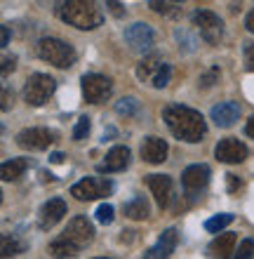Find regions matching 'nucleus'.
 Here are the masks:
<instances>
[{"mask_svg": "<svg viewBox=\"0 0 254 259\" xmlns=\"http://www.w3.org/2000/svg\"><path fill=\"white\" fill-rule=\"evenodd\" d=\"M245 26H247L249 33H254V10L247 14V19H245Z\"/></svg>", "mask_w": 254, "mask_h": 259, "instance_id": "58836bf2", "label": "nucleus"}, {"mask_svg": "<svg viewBox=\"0 0 254 259\" xmlns=\"http://www.w3.org/2000/svg\"><path fill=\"white\" fill-rule=\"evenodd\" d=\"M14 64H17L14 57H3V78H7L10 71H14Z\"/></svg>", "mask_w": 254, "mask_h": 259, "instance_id": "c9c22d12", "label": "nucleus"}, {"mask_svg": "<svg viewBox=\"0 0 254 259\" xmlns=\"http://www.w3.org/2000/svg\"><path fill=\"white\" fill-rule=\"evenodd\" d=\"M170 78H172V66H170V64H163V68L156 73V78H153L151 85H153V88H158V90H163V88H167Z\"/></svg>", "mask_w": 254, "mask_h": 259, "instance_id": "bb28decb", "label": "nucleus"}, {"mask_svg": "<svg viewBox=\"0 0 254 259\" xmlns=\"http://www.w3.org/2000/svg\"><path fill=\"white\" fill-rule=\"evenodd\" d=\"M174 35H177V40H179V50L184 48L186 52H193V50H195V40L186 33L184 28H177V31H174Z\"/></svg>", "mask_w": 254, "mask_h": 259, "instance_id": "c756f323", "label": "nucleus"}, {"mask_svg": "<svg viewBox=\"0 0 254 259\" xmlns=\"http://www.w3.org/2000/svg\"><path fill=\"white\" fill-rule=\"evenodd\" d=\"M174 3H179V0H174Z\"/></svg>", "mask_w": 254, "mask_h": 259, "instance_id": "c03bdc74", "label": "nucleus"}, {"mask_svg": "<svg viewBox=\"0 0 254 259\" xmlns=\"http://www.w3.org/2000/svg\"><path fill=\"white\" fill-rule=\"evenodd\" d=\"M242 62H245V71H254V42L247 40L242 45Z\"/></svg>", "mask_w": 254, "mask_h": 259, "instance_id": "7c9ffc66", "label": "nucleus"}, {"mask_svg": "<svg viewBox=\"0 0 254 259\" xmlns=\"http://www.w3.org/2000/svg\"><path fill=\"white\" fill-rule=\"evenodd\" d=\"M106 7H109V12L116 17V19H120V17H125V10L123 5L118 3V0H106Z\"/></svg>", "mask_w": 254, "mask_h": 259, "instance_id": "f704fd0d", "label": "nucleus"}, {"mask_svg": "<svg viewBox=\"0 0 254 259\" xmlns=\"http://www.w3.org/2000/svg\"><path fill=\"white\" fill-rule=\"evenodd\" d=\"M235 233H219L217 238L210 243V247H207V252H210V257H221L226 259L233 254V247H235Z\"/></svg>", "mask_w": 254, "mask_h": 259, "instance_id": "6ab92c4d", "label": "nucleus"}, {"mask_svg": "<svg viewBox=\"0 0 254 259\" xmlns=\"http://www.w3.org/2000/svg\"><path fill=\"white\" fill-rule=\"evenodd\" d=\"M38 57L57 68H71L76 64V50L59 38H42L38 42Z\"/></svg>", "mask_w": 254, "mask_h": 259, "instance_id": "7ed1b4c3", "label": "nucleus"}, {"mask_svg": "<svg viewBox=\"0 0 254 259\" xmlns=\"http://www.w3.org/2000/svg\"><path fill=\"white\" fill-rule=\"evenodd\" d=\"M78 252H80V247H76L66 238H57L49 243V254L52 257H76Z\"/></svg>", "mask_w": 254, "mask_h": 259, "instance_id": "5701e85b", "label": "nucleus"}, {"mask_svg": "<svg viewBox=\"0 0 254 259\" xmlns=\"http://www.w3.org/2000/svg\"><path fill=\"white\" fill-rule=\"evenodd\" d=\"M10 45V28L3 26V48H7Z\"/></svg>", "mask_w": 254, "mask_h": 259, "instance_id": "a19ab883", "label": "nucleus"}, {"mask_svg": "<svg viewBox=\"0 0 254 259\" xmlns=\"http://www.w3.org/2000/svg\"><path fill=\"white\" fill-rule=\"evenodd\" d=\"M177 243H179V233L177 229H167V231H163V236L158 238V243L148 250V252H144L146 259H156V257H170L174 250H177Z\"/></svg>", "mask_w": 254, "mask_h": 259, "instance_id": "a211bd4d", "label": "nucleus"}, {"mask_svg": "<svg viewBox=\"0 0 254 259\" xmlns=\"http://www.w3.org/2000/svg\"><path fill=\"white\" fill-rule=\"evenodd\" d=\"M214 156L217 160L221 163H228V165H235V163H242L245 158H247V146L233 137H228V139H221L217 146H214Z\"/></svg>", "mask_w": 254, "mask_h": 259, "instance_id": "f8f14e48", "label": "nucleus"}, {"mask_svg": "<svg viewBox=\"0 0 254 259\" xmlns=\"http://www.w3.org/2000/svg\"><path fill=\"white\" fill-rule=\"evenodd\" d=\"M55 90H57V80L52 75L33 73L24 85V102L28 106H42L49 97L55 95Z\"/></svg>", "mask_w": 254, "mask_h": 259, "instance_id": "20e7f679", "label": "nucleus"}, {"mask_svg": "<svg viewBox=\"0 0 254 259\" xmlns=\"http://www.w3.org/2000/svg\"><path fill=\"white\" fill-rule=\"evenodd\" d=\"M116 111L120 113V116H139V102L134 99V97H125V99H120V102L116 104Z\"/></svg>", "mask_w": 254, "mask_h": 259, "instance_id": "b1692460", "label": "nucleus"}, {"mask_svg": "<svg viewBox=\"0 0 254 259\" xmlns=\"http://www.w3.org/2000/svg\"><path fill=\"white\" fill-rule=\"evenodd\" d=\"M130 156L132 153L127 146H113V149L106 153V160L96 165V170L106 172V175H111V172H123L125 167L130 165Z\"/></svg>", "mask_w": 254, "mask_h": 259, "instance_id": "2eb2a0df", "label": "nucleus"}, {"mask_svg": "<svg viewBox=\"0 0 254 259\" xmlns=\"http://www.w3.org/2000/svg\"><path fill=\"white\" fill-rule=\"evenodd\" d=\"M24 252V245L14 236H3V247H0V254L3 257H14V254Z\"/></svg>", "mask_w": 254, "mask_h": 259, "instance_id": "a878e982", "label": "nucleus"}, {"mask_svg": "<svg viewBox=\"0 0 254 259\" xmlns=\"http://www.w3.org/2000/svg\"><path fill=\"white\" fill-rule=\"evenodd\" d=\"M28 165H31L28 158H12V160H5L3 167H0L3 182H14V179H19L21 175L28 170Z\"/></svg>", "mask_w": 254, "mask_h": 259, "instance_id": "aec40b11", "label": "nucleus"}, {"mask_svg": "<svg viewBox=\"0 0 254 259\" xmlns=\"http://www.w3.org/2000/svg\"><path fill=\"white\" fill-rule=\"evenodd\" d=\"M125 42L130 45L134 52H148L153 48V42H156V33H153V28L144 21H137V24H132V26L125 28Z\"/></svg>", "mask_w": 254, "mask_h": 259, "instance_id": "9b49d317", "label": "nucleus"}, {"mask_svg": "<svg viewBox=\"0 0 254 259\" xmlns=\"http://www.w3.org/2000/svg\"><path fill=\"white\" fill-rule=\"evenodd\" d=\"M148 5H151L153 12H158V14H172L170 5H167L165 0H148Z\"/></svg>", "mask_w": 254, "mask_h": 259, "instance_id": "72a5a7b5", "label": "nucleus"}, {"mask_svg": "<svg viewBox=\"0 0 254 259\" xmlns=\"http://www.w3.org/2000/svg\"><path fill=\"white\" fill-rule=\"evenodd\" d=\"M49 160H52V163H64V153H52Z\"/></svg>", "mask_w": 254, "mask_h": 259, "instance_id": "79ce46f5", "label": "nucleus"}, {"mask_svg": "<svg viewBox=\"0 0 254 259\" xmlns=\"http://www.w3.org/2000/svg\"><path fill=\"white\" fill-rule=\"evenodd\" d=\"M113 217H116V210H113V205H109V203H104V205H99L96 207V222L99 224H111L113 222Z\"/></svg>", "mask_w": 254, "mask_h": 259, "instance_id": "cd10ccee", "label": "nucleus"}, {"mask_svg": "<svg viewBox=\"0 0 254 259\" xmlns=\"http://www.w3.org/2000/svg\"><path fill=\"white\" fill-rule=\"evenodd\" d=\"M87 135H89V118L83 116V118H78L76 127H73V139H76V142H83Z\"/></svg>", "mask_w": 254, "mask_h": 259, "instance_id": "c85d7f7f", "label": "nucleus"}, {"mask_svg": "<svg viewBox=\"0 0 254 259\" xmlns=\"http://www.w3.org/2000/svg\"><path fill=\"white\" fill-rule=\"evenodd\" d=\"M226 182H228V191H235V189H240V179L235 177V175H226Z\"/></svg>", "mask_w": 254, "mask_h": 259, "instance_id": "e433bc0d", "label": "nucleus"}, {"mask_svg": "<svg viewBox=\"0 0 254 259\" xmlns=\"http://www.w3.org/2000/svg\"><path fill=\"white\" fill-rule=\"evenodd\" d=\"M40 3H42V5H45V7H52V5H57L59 0H40Z\"/></svg>", "mask_w": 254, "mask_h": 259, "instance_id": "37998d69", "label": "nucleus"}, {"mask_svg": "<svg viewBox=\"0 0 254 259\" xmlns=\"http://www.w3.org/2000/svg\"><path fill=\"white\" fill-rule=\"evenodd\" d=\"M139 151H141V158L151 165H160L167 160V142L160 137H146Z\"/></svg>", "mask_w": 254, "mask_h": 259, "instance_id": "dca6fc26", "label": "nucleus"}, {"mask_svg": "<svg viewBox=\"0 0 254 259\" xmlns=\"http://www.w3.org/2000/svg\"><path fill=\"white\" fill-rule=\"evenodd\" d=\"M210 184V167L202 163L188 165L184 172H181V186H184L186 196L195 198L198 193H202Z\"/></svg>", "mask_w": 254, "mask_h": 259, "instance_id": "6e6552de", "label": "nucleus"}, {"mask_svg": "<svg viewBox=\"0 0 254 259\" xmlns=\"http://www.w3.org/2000/svg\"><path fill=\"white\" fill-rule=\"evenodd\" d=\"M146 184H148L151 193L156 196V203H158L163 210L170 207L172 198H174V184H172L170 175H148Z\"/></svg>", "mask_w": 254, "mask_h": 259, "instance_id": "ddd939ff", "label": "nucleus"}, {"mask_svg": "<svg viewBox=\"0 0 254 259\" xmlns=\"http://www.w3.org/2000/svg\"><path fill=\"white\" fill-rule=\"evenodd\" d=\"M59 17L80 31H94L104 21V12L96 0H64Z\"/></svg>", "mask_w": 254, "mask_h": 259, "instance_id": "f03ea898", "label": "nucleus"}, {"mask_svg": "<svg viewBox=\"0 0 254 259\" xmlns=\"http://www.w3.org/2000/svg\"><path fill=\"white\" fill-rule=\"evenodd\" d=\"M231 222H233V214L224 212V214H217V217L207 219V222H205V229H207V231H212V233H219L221 229H226Z\"/></svg>", "mask_w": 254, "mask_h": 259, "instance_id": "393cba45", "label": "nucleus"}, {"mask_svg": "<svg viewBox=\"0 0 254 259\" xmlns=\"http://www.w3.org/2000/svg\"><path fill=\"white\" fill-rule=\"evenodd\" d=\"M123 210H125V217H130V219H134V222H139V219H146L148 214H151V205H148V200H146V198L137 196V198H132V200H127Z\"/></svg>", "mask_w": 254, "mask_h": 259, "instance_id": "412c9836", "label": "nucleus"}, {"mask_svg": "<svg viewBox=\"0 0 254 259\" xmlns=\"http://www.w3.org/2000/svg\"><path fill=\"white\" fill-rule=\"evenodd\" d=\"M238 116H240L238 102H221V104H217V106H212V111H210V118L214 120V125H217V127H224V130L235 125Z\"/></svg>", "mask_w": 254, "mask_h": 259, "instance_id": "f3484780", "label": "nucleus"}, {"mask_svg": "<svg viewBox=\"0 0 254 259\" xmlns=\"http://www.w3.org/2000/svg\"><path fill=\"white\" fill-rule=\"evenodd\" d=\"M163 64L158 57H146L144 62L137 66V78L141 82H153V78H156V73H158L160 68H163Z\"/></svg>", "mask_w": 254, "mask_h": 259, "instance_id": "4be33fe9", "label": "nucleus"}, {"mask_svg": "<svg viewBox=\"0 0 254 259\" xmlns=\"http://www.w3.org/2000/svg\"><path fill=\"white\" fill-rule=\"evenodd\" d=\"M163 118H165L167 127L177 139L188 144L202 142V137L207 135V123L191 106H181V104H170L163 109Z\"/></svg>", "mask_w": 254, "mask_h": 259, "instance_id": "f257e3e1", "label": "nucleus"}, {"mask_svg": "<svg viewBox=\"0 0 254 259\" xmlns=\"http://www.w3.org/2000/svg\"><path fill=\"white\" fill-rule=\"evenodd\" d=\"M113 92V85L106 75L99 73H85L83 75V97L87 104H101L106 102Z\"/></svg>", "mask_w": 254, "mask_h": 259, "instance_id": "0eeeda50", "label": "nucleus"}, {"mask_svg": "<svg viewBox=\"0 0 254 259\" xmlns=\"http://www.w3.org/2000/svg\"><path fill=\"white\" fill-rule=\"evenodd\" d=\"M217 78H219V68L214 66V68H210V71H207L205 75H200V80H198V85L200 88H212L214 82H217Z\"/></svg>", "mask_w": 254, "mask_h": 259, "instance_id": "2f4dec72", "label": "nucleus"}, {"mask_svg": "<svg viewBox=\"0 0 254 259\" xmlns=\"http://www.w3.org/2000/svg\"><path fill=\"white\" fill-rule=\"evenodd\" d=\"M191 21H193V26L200 31V35H202L205 42H210V45H219L221 42V38H224V21L214 12H210V10H198V12H193Z\"/></svg>", "mask_w": 254, "mask_h": 259, "instance_id": "423d86ee", "label": "nucleus"}, {"mask_svg": "<svg viewBox=\"0 0 254 259\" xmlns=\"http://www.w3.org/2000/svg\"><path fill=\"white\" fill-rule=\"evenodd\" d=\"M238 257L240 259H247V257H254V240L252 238H245L238 247Z\"/></svg>", "mask_w": 254, "mask_h": 259, "instance_id": "473e14b6", "label": "nucleus"}, {"mask_svg": "<svg viewBox=\"0 0 254 259\" xmlns=\"http://www.w3.org/2000/svg\"><path fill=\"white\" fill-rule=\"evenodd\" d=\"M10 102H12V97H10V90L3 88V104H0V109L7 111V109H10Z\"/></svg>", "mask_w": 254, "mask_h": 259, "instance_id": "4c0bfd02", "label": "nucleus"}, {"mask_svg": "<svg viewBox=\"0 0 254 259\" xmlns=\"http://www.w3.org/2000/svg\"><path fill=\"white\" fill-rule=\"evenodd\" d=\"M113 182L109 179H101V177H85L80 182L71 186V196L78 198V200H99V198H106L113 193Z\"/></svg>", "mask_w": 254, "mask_h": 259, "instance_id": "39448f33", "label": "nucleus"}, {"mask_svg": "<svg viewBox=\"0 0 254 259\" xmlns=\"http://www.w3.org/2000/svg\"><path fill=\"white\" fill-rule=\"evenodd\" d=\"M57 142V135L47 127H26L17 135V144L26 151H45Z\"/></svg>", "mask_w": 254, "mask_h": 259, "instance_id": "1a4fd4ad", "label": "nucleus"}, {"mask_svg": "<svg viewBox=\"0 0 254 259\" xmlns=\"http://www.w3.org/2000/svg\"><path fill=\"white\" fill-rule=\"evenodd\" d=\"M245 132H247V137H252V139H254V116L247 120V125H245Z\"/></svg>", "mask_w": 254, "mask_h": 259, "instance_id": "ea45409f", "label": "nucleus"}, {"mask_svg": "<svg viewBox=\"0 0 254 259\" xmlns=\"http://www.w3.org/2000/svg\"><path fill=\"white\" fill-rule=\"evenodd\" d=\"M62 238H66L69 243H73L76 247H87L92 240H94V226L87 217H73L69 222V226L64 229Z\"/></svg>", "mask_w": 254, "mask_h": 259, "instance_id": "9d476101", "label": "nucleus"}, {"mask_svg": "<svg viewBox=\"0 0 254 259\" xmlns=\"http://www.w3.org/2000/svg\"><path fill=\"white\" fill-rule=\"evenodd\" d=\"M64 214H66V203L62 198H49L47 203L40 207V212H38V226L42 231H49L52 226H57L62 222Z\"/></svg>", "mask_w": 254, "mask_h": 259, "instance_id": "4468645a", "label": "nucleus"}]
</instances>
